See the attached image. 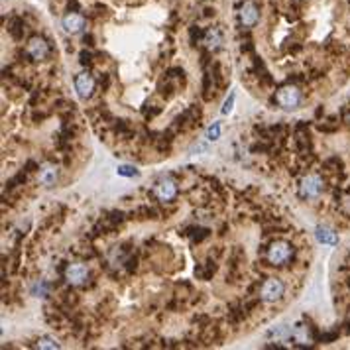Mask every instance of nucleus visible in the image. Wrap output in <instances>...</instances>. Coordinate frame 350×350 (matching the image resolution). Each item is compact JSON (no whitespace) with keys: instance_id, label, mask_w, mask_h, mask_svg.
<instances>
[{"instance_id":"nucleus-1","label":"nucleus","mask_w":350,"mask_h":350,"mask_svg":"<svg viewBox=\"0 0 350 350\" xmlns=\"http://www.w3.org/2000/svg\"><path fill=\"white\" fill-rule=\"evenodd\" d=\"M276 100H278V104H280V106H284L286 110H293V108H297V106L301 104L303 95H301V91H299L297 87L287 85V87H282V89L278 91Z\"/></svg>"},{"instance_id":"nucleus-2","label":"nucleus","mask_w":350,"mask_h":350,"mask_svg":"<svg viewBox=\"0 0 350 350\" xmlns=\"http://www.w3.org/2000/svg\"><path fill=\"white\" fill-rule=\"evenodd\" d=\"M284 293H286V286H284V282L278 280V278L266 280L262 289H260V295H262V299H264L266 303H276V301H280V299L284 297Z\"/></svg>"},{"instance_id":"nucleus-3","label":"nucleus","mask_w":350,"mask_h":350,"mask_svg":"<svg viewBox=\"0 0 350 350\" xmlns=\"http://www.w3.org/2000/svg\"><path fill=\"white\" fill-rule=\"evenodd\" d=\"M291 256H293V248L287 242H274L268 248V262L274 266H284L291 260Z\"/></svg>"},{"instance_id":"nucleus-4","label":"nucleus","mask_w":350,"mask_h":350,"mask_svg":"<svg viewBox=\"0 0 350 350\" xmlns=\"http://www.w3.org/2000/svg\"><path fill=\"white\" fill-rule=\"evenodd\" d=\"M323 191V179L319 175H305L299 183V193L305 199H315Z\"/></svg>"},{"instance_id":"nucleus-5","label":"nucleus","mask_w":350,"mask_h":350,"mask_svg":"<svg viewBox=\"0 0 350 350\" xmlns=\"http://www.w3.org/2000/svg\"><path fill=\"white\" fill-rule=\"evenodd\" d=\"M75 91L81 98H91L93 96V91H95V79L91 73L83 71L75 77Z\"/></svg>"},{"instance_id":"nucleus-6","label":"nucleus","mask_w":350,"mask_h":350,"mask_svg":"<svg viewBox=\"0 0 350 350\" xmlns=\"http://www.w3.org/2000/svg\"><path fill=\"white\" fill-rule=\"evenodd\" d=\"M87 278H89V270H87L85 264H79V262L77 264H69L67 270H65V280L71 286H81V284L87 282Z\"/></svg>"},{"instance_id":"nucleus-7","label":"nucleus","mask_w":350,"mask_h":350,"mask_svg":"<svg viewBox=\"0 0 350 350\" xmlns=\"http://www.w3.org/2000/svg\"><path fill=\"white\" fill-rule=\"evenodd\" d=\"M175 195H177V185H175V181H173V179H169V177L161 179L158 185H156V197H158L161 203L173 201V199H175Z\"/></svg>"},{"instance_id":"nucleus-8","label":"nucleus","mask_w":350,"mask_h":350,"mask_svg":"<svg viewBox=\"0 0 350 350\" xmlns=\"http://www.w3.org/2000/svg\"><path fill=\"white\" fill-rule=\"evenodd\" d=\"M28 53H30V57L35 59V61H39V59H45L47 57V53H49V45H47V41L43 39V37H32L30 41H28Z\"/></svg>"},{"instance_id":"nucleus-9","label":"nucleus","mask_w":350,"mask_h":350,"mask_svg":"<svg viewBox=\"0 0 350 350\" xmlns=\"http://www.w3.org/2000/svg\"><path fill=\"white\" fill-rule=\"evenodd\" d=\"M258 18H260L258 6H256L254 2H244L242 8H240V22H242V26L252 28V26L258 24Z\"/></svg>"},{"instance_id":"nucleus-10","label":"nucleus","mask_w":350,"mask_h":350,"mask_svg":"<svg viewBox=\"0 0 350 350\" xmlns=\"http://www.w3.org/2000/svg\"><path fill=\"white\" fill-rule=\"evenodd\" d=\"M57 175H59L57 165H53V163H45V165H41V169H39V173H37V179H39L41 185L51 187V185L57 181Z\"/></svg>"},{"instance_id":"nucleus-11","label":"nucleus","mask_w":350,"mask_h":350,"mask_svg":"<svg viewBox=\"0 0 350 350\" xmlns=\"http://www.w3.org/2000/svg\"><path fill=\"white\" fill-rule=\"evenodd\" d=\"M63 28L67 33H79L83 28H85V18L81 16V14H75V12H71V14H67L63 18Z\"/></svg>"},{"instance_id":"nucleus-12","label":"nucleus","mask_w":350,"mask_h":350,"mask_svg":"<svg viewBox=\"0 0 350 350\" xmlns=\"http://www.w3.org/2000/svg\"><path fill=\"white\" fill-rule=\"evenodd\" d=\"M315 236H317L319 242H323V244H331V246H335V244L339 242V236H337L331 228H327V226H319L317 232H315Z\"/></svg>"},{"instance_id":"nucleus-13","label":"nucleus","mask_w":350,"mask_h":350,"mask_svg":"<svg viewBox=\"0 0 350 350\" xmlns=\"http://www.w3.org/2000/svg\"><path fill=\"white\" fill-rule=\"evenodd\" d=\"M221 43H223V35L219 30H209L207 35H205V45L209 47V49H219L221 47Z\"/></svg>"},{"instance_id":"nucleus-14","label":"nucleus","mask_w":350,"mask_h":350,"mask_svg":"<svg viewBox=\"0 0 350 350\" xmlns=\"http://www.w3.org/2000/svg\"><path fill=\"white\" fill-rule=\"evenodd\" d=\"M37 349H49V350H55L59 349V343L53 339V337H39V341H37V345H35Z\"/></svg>"},{"instance_id":"nucleus-15","label":"nucleus","mask_w":350,"mask_h":350,"mask_svg":"<svg viewBox=\"0 0 350 350\" xmlns=\"http://www.w3.org/2000/svg\"><path fill=\"white\" fill-rule=\"evenodd\" d=\"M293 337H295V341H297L299 345H309V343H311V337H309V333H307L305 327H297V329L293 331Z\"/></svg>"},{"instance_id":"nucleus-16","label":"nucleus","mask_w":350,"mask_h":350,"mask_svg":"<svg viewBox=\"0 0 350 350\" xmlns=\"http://www.w3.org/2000/svg\"><path fill=\"white\" fill-rule=\"evenodd\" d=\"M219 138H221V124L215 122L213 126H209V130H207V140L215 142V140H219Z\"/></svg>"},{"instance_id":"nucleus-17","label":"nucleus","mask_w":350,"mask_h":350,"mask_svg":"<svg viewBox=\"0 0 350 350\" xmlns=\"http://www.w3.org/2000/svg\"><path fill=\"white\" fill-rule=\"evenodd\" d=\"M116 171H118V175H124V177H134V175L138 173V171H136L132 165H120Z\"/></svg>"},{"instance_id":"nucleus-18","label":"nucleus","mask_w":350,"mask_h":350,"mask_svg":"<svg viewBox=\"0 0 350 350\" xmlns=\"http://www.w3.org/2000/svg\"><path fill=\"white\" fill-rule=\"evenodd\" d=\"M232 104H234V95H230L226 100H224L223 104V114H228L230 110H232Z\"/></svg>"},{"instance_id":"nucleus-19","label":"nucleus","mask_w":350,"mask_h":350,"mask_svg":"<svg viewBox=\"0 0 350 350\" xmlns=\"http://www.w3.org/2000/svg\"><path fill=\"white\" fill-rule=\"evenodd\" d=\"M347 120L350 122V110H349V114H347Z\"/></svg>"}]
</instances>
